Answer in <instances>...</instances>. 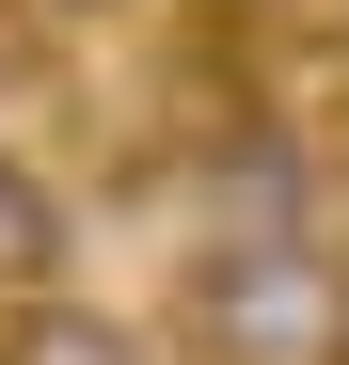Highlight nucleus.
I'll return each mask as SVG.
<instances>
[{"mask_svg": "<svg viewBox=\"0 0 349 365\" xmlns=\"http://www.w3.org/2000/svg\"><path fill=\"white\" fill-rule=\"evenodd\" d=\"M174 318H191V365H349V255L333 238H207Z\"/></svg>", "mask_w": 349, "mask_h": 365, "instance_id": "f257e3e1", "label": "nucleus"}, {"mask_svg": "<svg viewBox=\"0 0 349 365\" xmlns=\"http://www.w3.org/2000/svg\"><path fill=\"white\" fill-rule=\"evenodd\" d=\"M0 365H159V349L95 302H32V318H0Z\"/></svg>", "mask_w": 349, "mask_h": 365, "instance_id": "7ed1b4c3", "label": "nucleus"}, {"mask_svg": "<svg viewBox=\"0 0 349 365\" xmlns=\"http://www.w3.org/2000/svg\"><path fill=\"white\" fill-rule=\"evenodd\" d=\"M32 302H64V191L0 159V318H32Z\"/></svg>", "mask_w": 349, "mask_h": 365, "instance_id": "f03ea898", "label": "nucleus"}]
</instances>
